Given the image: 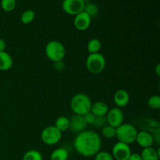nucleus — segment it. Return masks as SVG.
I'll list each match as a JSON object with an SVG mask.
<instances>
[{
  "label": "nucleus",
  "mask_w": 160,
  "mask_h": 160,
  "mask_svg": "<svg viewBox=\"0 0 160 160\" xmlns=\"http://www.w3.org/2000/svg\"><path fill=\"white\" fill-rule=\"evenodd\" d=\"M148 107L154 110H157L160 108V96L154 95L150 97L148 100Z\"/></svg>",
  "instance_id": "obj_25"
},
{
  "label": "nucleus",
  "mask_w": 160,
  "mask_h": 160,
  "mask_svg": "<svg viewBox=\"0 0 160 160\" xmlns=\"http://www.w3.org/2000/svg\"><path fill=\"white\" fill-rule=\"evenodd\" d=\"M93 125L96 128H102L106 125H107V121H106V117H96L95 120L94 121Z\"/></svg>",
  "instance_id": "obj_27"
},
{
  "label": "nucleus",
  "mask_w": 160,
  "mask_h": 160,
  "mask_svg": "<svg viewBox=\"0 0 160 160\" xmlns=\"http://www.w3.org/2000/svg\"><path fill=\"white\" fill-rule=\"evenodd\" d=\"M45 52L49 60L56 62L62 61L64 59L66 56V48L60 42L53 40L47 43Z\"/></svg>",
  "instance_id": "obj_4"
},
{
  "label": "nucleus",
  "mask_w": 160,
  "mask_h": 160,
  "mask_svg": "<svg viewBox=\"0 0 160 160\" xmlns=\"http://www.w3.org/2000/svg\"><path fill=\"white\" fill-rule=\"evenodd\" d=\"M155 72H156V75H157L158 77L160 76V64L158 63L157 65H156V68H155Z\"/></svg>",
  "instance_id": "obj_32"
},
{
  "label": "nucleus",
  "mask_w": 160,
  "mask_h": 160,
  "mask_svg": "<svg viewBox=\"0 0 160 160\" xmlns=\"http://www.w3.org/2000/svg\"><path fill=\"white\" fill-rule=\"evenodd\" d=\"M109 111V106L106 102L102 101H98L93 103L91 107V112L95 117H105Z\"/></svg>",
  "instance_id": "obj_14"
},
{
  "label": "nucleus",
  "mask_w": 160,
  "mask_h": 160,
  "mask_svg": "<svg viewBox=\"0 0 160 160\" xmlns=\"http://www.w3.org/2000/svg\"><path fill=\"white\" fill-rule=\"evenodd\" d=\"M84 11L90 16L91 18H92V17H96L98 14V7L95 3H86Z\"/></svg>",
  "instance_id": "obj_24"
},
{
  "label": "nucleus",
  "mask_w": 160,
  "mask_h": 160,
  "mask_svg": "<svg viewBox=\"0 0 160 160\" xmlns=\"http://www.w3.org/2000/svg\"><path fill=\"white\" fill-rule=\"evenodd\" d=\"M131 153L130 145L120 142L116 143L112 150V156L116 160H128Z\"/></svg>",
  "instance_id": "obj_9"
},
{
  "label": "nucleus",
  "mask_w": 160,
  "mask_h": 160,
  "mask_svg": "<svg viewBox=\"0 0 160 160\" xmlns=\"http://www.w3.org/2000/svg\"><path fill=\"white\" fill-rule=\"evenodd\" d=\"M113 102L117 107L120 109L128 106L130 102V95L128 91L124 89L117 91L113 95Z\"/></svg>",
  "instance_id": "obj_13"
},
{
  "label": "nucleus",
  "mask_w": 160,
  "mask_h": 160,
  "mask_svg": "<svg viewBox=\"0 0 160 160\" xmlns=\"http://www.w3.org/2000/svg\"><path fill=\"white\" fill-rule=\"evenodd\" d=\"M95 117H95L91 111L84 115V120H85L87 124H93L94 121H95Z\"/></svg>",
  "instance_id": "obj_28"
},
{
  "label": "nucleus",
  "mask_w": 160,
  "mask_h": 160,
  "mask_svg": "<svg viewBox=\"0 0 160 160\" xmlns=\"http://www.w3.org/2000/svg\"><path fill=\"white\" fill-rule=\"evenodd\" d=\"M6 43L4 39L0 38V52L6 51Z\"/></svg>",
  "instance_id": "obj_31"
},
{
  "label": "nucleus",
  "mask_w": 160,
  "mask_h": 160,
  "mask_svg": "<svg viewBox=\"0 0 160 160\" xmlns=\"http://www.w3.org/2000/svg\"><path fill=\"white\" fill-rule=\"evenodd\" d=\"M73 147L81 156L89 158L95 156L102 147V138L94 131L85 130L78 133L73 141Z\"/></svg>",
  "instance_id": "obj_1"
},
{
  "label": "nucleus",
  "mask_w": 160,
  "mask_h": 160,
  "mask_svg": "<svg viewBox=\"0 0 160 160\" xmlns=\"http://www.w3.org/2000/svg\"><path fill=\"white\" fill-rule=\"evenodd\" d=\"M106 117L107 124L115 128H117L123 123L124 116H123V112L120 108L114 107L111 109H109Z\"/></svg>",
  "instance_id": "obj_8"
},
{
  "label": "nucleus",
  "mask_w": 160,
  "mask_h": 160,
  "mask_svg": "<svg viewBox=\"0 0 160 160\" xmlns=\"http://www.w3.org/2000/svg\"><path fill=\"white\" fill-rule=\"evenodd\" d=\"M92 100L84 93H78L73 95L70 100V109L76 115L84 116L90 112L92 107Z\"/></svg>",
  "instance_id": "obj_2"
},
{
  "label": "nucleus",
  "mask_w": 160,
  "mask_h": 160,
  "mask_svg": "<svg viewBox=\"0 0 160 160\" xmlns=\"http://www.w3.org/2000/svg\"><path fill=\"white\" fill-rule=\"evenodd\" d=\"M85 4L84 0H63L62 8L68 15L76 16L84 11Z\"/></svg>",
  "instance_id": "obj_7"
},
{
  "label": "nucleus",
  "mask_w": 160,
  "mask_h": 160,
  "mask_svg": "<svg viewBox=\"0 0 160 160\" xmlns=\"http://www.w3.org/2000/svg\"><path fill=\"white\" fill-rule=\"evenodd\" d=\"M69 152L66 148H58L55 149L50 155V160H67Z\"/></svg>",
  "instance_id": "obj_18"
},
{
  "label": "nucleus",
  "mask_w": 160,
  "mask_h": 160,
  "mask_svg": "<svg viewBox=\"0 0 160 160\" xmlns=\"http://www.w3.org/2000/svg\"><path fill=\"white\" fill-rule=\"evenodd\" d=\"M138 130L135 126L131 123H123L117 128L116 138L119 142H123L127 145H131L136 141Z\"/></svg>",
  "instance_id": "obj_3"
},
{
  "label": "nucleus",
  "mask_w": 160,
  "mask_h": 160,
  "mask_svg": "<svg viewBox=\"0 0 160 160\" xmlns=\"http://www.w3.org/2000/svg\"><path fill=\"white\" fill-rule=\"evenodd\" d=\"M140 155L142 156V160H159V148L156 149L152 147L143 148Z\"/></svg>",
  "instance_id": "obj_16"
},
{
  "label": "nucleus",
  "mask_w": 160,
  "mask_h": 160,
  "mask_svg": "<svg viewBox=\"0 0 160 160\" xmlns=\"http://www.w3.org/2000/svg\"><path fill=\"white\" fill-rule=\"evenodd\" d=\"M54 67L56 70H62L65 67V64L64 62L62 61H59V62H54Z\"/></svg>",
  "instance_id": "obj_29"
},
{
  "label": "nucleus",
  "mask_w": 160,
  "mask_h": 160,
  "mask_svg": "<svg viewBox=\"0 0 160 160\" xmlns=\"http://www.w3.org/2000/svg\"><path fill=\"white\" fill-rule=\"evenodd\" d=\"M128 160H142V159L139 153H131Z\"/></svg>",
  "instance_id": "obj_30"
},
{
  "label": "nucleus",
  "mask_w": 160,
  "mask_h": 160,
  "mask_svg": "<svg viewBox=\"0 0 160 160\" xmlns=\"http://www.w3.org/2000/svg\"><path fill=\"white\" fill-rule=\"evenodd\" d=\"M23 160H43L42 153L35 149L28 150L23 156Z\"/></svg>",
  "instance_id": "obj_20"
},
{
  "label": "nucleus",
  "mask_w": 160,
  "mask_h": 160,
  "mask_svg": "<svg viewBox=\"0 0 160 160\" xmlns=\"http://www.w3.org/2000/svg\"><path fill=\"white\" fill-rule=\"evenodd\" d=\"M95 160H114L112 154L106 151H99L95 156Z\"/></svg>",
  "instance_id": "obj_26"
},
{
  "label": "nucleus",
  "mask_w": 160,
  "mask_h": 160,
  "mask_svg": "<svg viewBox=\"0 0 160 160\" xmlns=\"http://www.w3.org/2000/svg\"><path fill=\"white\" fill-rule=\"evenodd\" d=\"M86 67L92 74H98L104 70L106 67V58L102 53L89 54L86 59Z\"/></svg>",
  "instance_id": "obj_5"
},
{
  "label": "nucleus",
  "mask_w": 160,
  "mask_h": 160,
  "mask_svg": "<svg viewBox=\"0 0 160 160\" xmlns=\"http://www.w3.org/2000/svg\"><path fill=\"white\" fill-rule=\"evenodd\" d=\"M102 43L98 39L92 38L88 42L87 48L89 54H95V53H98L101 50Z\"/></svg>",
  "instance_id": "obj_19"
},
{
  "label": "nucleus",
  "mask_w": 160,
  "mask_h": 160,
  "mask_svg": "<svg viewBox=\"0 0 160 160\" xmlns=\"http://www.w3.org/2000/svg\"><path fill=\"white\" fill-rule=\"evenodd\" d=\"M0 6L5 12H12L17 6V0H1Z\"/></svg>",
  "instance_id": "obj_23"
},
{
  "label": "nucleus",
  "mask_w": 160,
  "mask_h": 160,
  "mask_svg": "<svg viewBox=\"0 0 160 160\" xmlns=\"http://www.w3.org/2000/svg\"><path fill=\"white\" fill-rule=\"evenodd\" d=\"M13 64L12 58L6 51L0 52V70L7 71L10 70Z\"/></svg>",
  "instance_id": "obj_15"
},
{
  "label": "nucleus",
  "mask_w": 160,
  "mask_h": 160,
  "mask_svg": "<svg viewBox=\"0 0 160 160\" xmlns=\"http://www.w3.org/2000/svg\"><path fill=\"white\" fill-rule=\"evenodd\" d=\"M62 138V132L59 131L54 125H50L42 130L41 139L47 145H56Z\"/></svg>",
  "instance_id": "obj_6"
},
{
  "label": "nucleus",
  "mask_w": 160,
  "mask_h": 160,
  "mask_svg": "<svg viewBox=\"0 0 160 160\" xmlns=\"http://www.w3.org/2000/svg\"><path fill=\"white\" fill-rule=\"evenodd\" d=\"M87 123L84 118V116L74 114L71 120H70V128L74 133H80L85 131L87 128Z\"/></svg>",
  "instance_id": "obj_12"
},
{
  "label": "nucleus",
  "mask_w": 160,
  "mask_h": 160,
  "mask_svg": "<svg viewBox=\"0 0 160 160\" xmlns=\"http://www.w3.org/2000/svg\"><path fill=\"white\" fill-rule=\"evenodd\" d=\"M91 23H92V18L84 11L74 16L73 24H74L76 29H78V31H86L91 26Z\"/></svg>",
  "instance_id": "obj_10"
},
{
  "label": "nucleus",
  "mask_w": 160,
  "mask_h": 160,
  "mask_svg": "<svg viewBox=\"0 0 160 160\" xmlns=\"http://www.w3.org/2000/svg\"><path fill=\"white\" fill-rule=\"evenodd\" d=\"M136 142L140 147L143 148L152 147L154 143V138L150 132L146 131H141L138 132L137 137H136Z\"/></svg>",
  "instance_id": "obj_11"
},
{
  "label": "nucleus",
  "mask_w": 160,
  "mask_h": 160,
  "mask_svg": "<svg viewBox=\"0 0 160 160\" xmlns=\"http://www.w3.org/2000/svg\"><path fill=\"white\" fill-rule=\"evenodd\" d=\"M54 126L60 132H64L70 128V119H68L65 116H60L56 120Z\"/></svg>",
  "instance_id": "obj_17"
},
{
  "label": "nucleus",
  "mask_w": 160,
  "mask_h": 160,
  "mask_svg": "<svg viewBox=\"0 0 160 160\" xmlns=\"http://www.w3.org/2000/svg\"><path fill=\"white\" fill-rule=\"evenodd\" d=\"M102 135L106 139H112L116 138L117 128L111 127L109 125H106L104 128H102Z\"/></svg>",
  "instance_id": "obj_22"
},
{
  "label": "nucleus",
  "mask_w": 160,
  "mask_h": 160,
  "mask_svg": "<svg viewBox=\"0 0 160 160\" xmlns=\"http://www.w3.org/2000/svg\"><path fill=\"white\" fill-rule=\"evenodd\" d=\"M35 18V12L32 9H27L20 17V21L24 24H29Z\"/></svg>",
  "instance_id": "obj_21"
}]
</instances>
